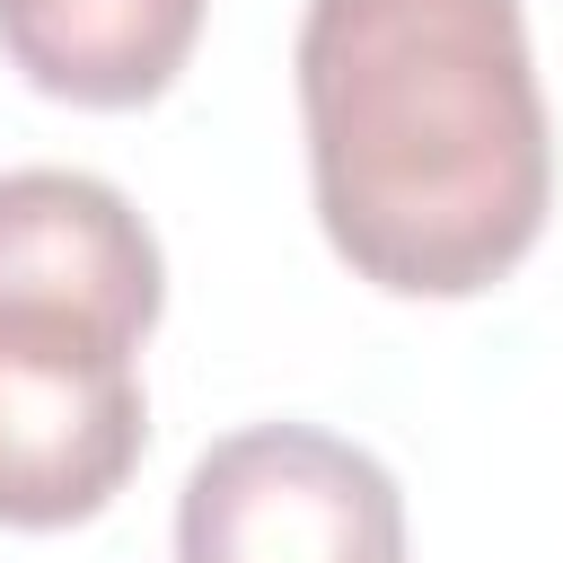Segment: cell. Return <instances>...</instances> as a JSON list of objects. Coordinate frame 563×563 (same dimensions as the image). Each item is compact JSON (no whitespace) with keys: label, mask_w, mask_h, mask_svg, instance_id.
Wrapping results in <instances>:
<instances>
[{"label":"cell","mask_w":563,"mask_h":563,"mask_svg":"<svg viewBox=\"0 0 563 563\" xmlns=\"http://www.w3.org/2000/svg\"><path fill=\"white\" fill-rule=\"evenodd\" d=\"M0 299L70 308L141 343L158 325L167 273L150 220L88 167H9L0 176Z\"/></svg>","instance_id":"obj_4"},{"label":"cell","mask_w":563,"mask_h":563,"mask_svg":"<svg viewBox=\"0 0 563 563\" xmlns=\"http://www.w3.org/2000/svg\"><path fill=\"white\" fill-rule=\"evenodd\" d=\"M176 563H405V493L317 422H246L194 457Z\"/></svg>","instance_id":"obj_3"},{"label":"cell","mask_w":563,"mask_h":563,"mask_svg":"<svg viewBox=\"0 0 563 563\" xmlns=\"http://www.w3.org/2000/svg\"><path fill=\"white\" fill-rule=\"evenodd\" d=\"M299 123L325 246L396 299H475L545 229L554 132L519 0H308Z\"/></svg>","instance_id":"obj_1"},{"label":"cell","mask_w":563,"mask_h":563,"mask_svg":"<svg viewBox=\"0 0 563 563\" xmlns=\"http://www.w3.org/2000/svg\"><path fill=\"white\" fill-rule=\"evenodd\" d=\"M132 352L97 317L0 299V528H79L132 484L150 449Z\"/></svg>","instance_id":"obj_2"},{"label":"cell","mask_w":563,"mask_h":563,"mask_svg":"<svg viewBox=\"0 0 563 563\" xmlns=\"http://www.w3.org/2000/svg\"><path fill=\"white\" fill-rule=\"evenodd\" d=\"M202 9L211 0H0V53L26 88L123 114L185 70Z\"/></svg>","instance_id":"obj_5"}]
</instances>
